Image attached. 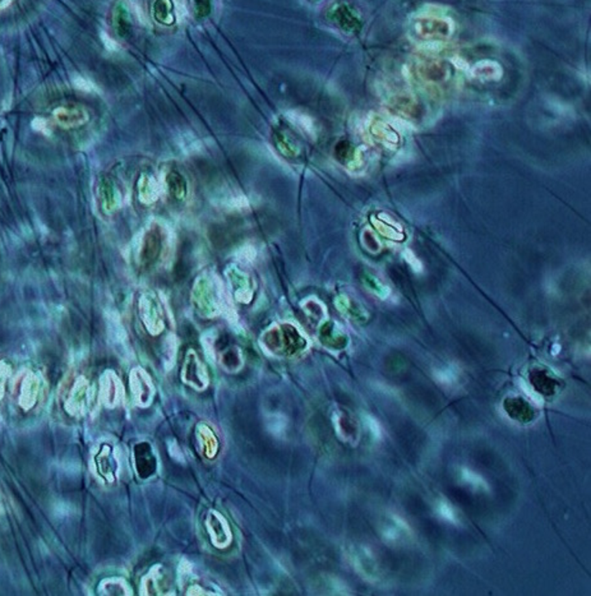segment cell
Returning <instances> with one entry per match:
<instances>
[{"instance_id": "1", "label": "cell", "mask_w": 591, "mask_h": 596, "mask_svg": "<svg viewBox=\"0 0 591 596\" xmlns=\"http://www.w3.org/2000/svg\"><path fill=\"white\" fill-rule=\"evenodd\" d=\"M190 298L194 310L202 318H215L218 314H224L229 321H236L238 318L231 294L214 272L207 271L198 276Z\"/></svg>"}, {"instance_id": "2", "label": "cell", "mask_w": 591, "mask_h": 596, "mask_svg": "<svg viewBox=\"0 0 591 596\" xmlns=\"http://www.w3.org/2000/svg\"><path fill=\"white\" fill-rule=\"evenodd\" d=\"M174 249V238L166 225L152 223L143 232L138 244V263L143 269H152L168 261Z\"/></svg>"}, {"instance_id": "3", "label": "cell", "mask_w": 591, "mask_h": 596, "mask_svg": "<svg viewBox=\"0 0 591 596\" xmlns=\"http://www.w3.org/2000/svg\"><path fill=\"white\" fill-rule=\"evenodd\" d=\"M260 344L275 356H294L305 349L307 340L297 327L285 322L275 323L264 330Z\"/></svg>"}, {"instance_id": "4", "label": "cell", "mask_w": 591, "mask_h": 596, "mask_svg": "<svg viewBox=\"0 0 591 596\" xmlns=\"http://www.w3.org/2000/svg\"><path fill=\"white\" fill-rule=\"evenodd\" d=\"M414 35L423 42L441 44L452 36L453 25L450 19L437 16H422L413 23Z\"/></svg>"}, {"instance_id": "5", "label": "cell", "mask_w": 591, "mask_h": 596, "mask_svg": "<svg viewBox=\"0 0 591 596\" xmlns=\"http://www.w3.org/2000/svg\"><path fill=\"white\" fill-rule=\"evenodd\" d=\"M138 307L142 322L151 335H159L160 332H162L165 327L164 310L158 297L153 293L143 294L140 298Z\"/></svg>"}, {"instance_id": "6", "label": "cell", "mask_w": 591, "mask_h": 596, "mask_svg": "<svg viewBox=\"0 0 591 596\" xmlns=\"http://www.w3.org/2000/svg\"><path fill=\"white\" fill-rule=\"evenodd\" d=\"M329 21L347 35H357L363 28V21L347 3L335 4L327 14Z\"/></svg>"}, {"instance_id": "7", "label": "cell", "mask_w": 591, "mask_h": 596, "mask_svg": "<svg viewBox=\"0 0 591 596\" xmlns=\"http://www.w3.org/2000/svg\"><path fill=\"white\" fill-rule=\"evenodd\" d=\"M183 382L197 391H203L208 386V374L203 363L199 360L194 350H189L181 371Z\"/></svg>"}, {"instance_id": "8", "label": "cell", "mask_w": 591, "mask_h": 596, "mask_svg": "<svg viewBox=\"0 0 591 596\" xmlns=\"http://www.w3.org/2000/svg\"><path fill=\"white\" fill-rule=\"evenodd\" d=\"M225 275L229 280V285L231 290L230 294L234 295L235 300L245 304L251 303V300L253 298L251 276L236 264L229 266L226 269Z\"/></svg>"}, {"instance_id": "9", "label": "cell", "mask_w": 591, "mask_h": 596, "mask_svg": "<svg viewBox=\"0 0 591 596\" xmlns=\"http://www.w3.org/2000/svg\"><path fill=\"white\" fill-rule=\"evenodd\" d=\"M96 198L99 207L103 214H110L115 212L122 202V195L116 184L110 177H101L97 184Z\"/></svg>"}, {"instance_id": "10", "label": "cell", "mask_w": 591, "mask_h": 596, "mask_svg": "<svg viewBox=\"0 0 591 596\" xmlns=\"http://www.w3.org/2000/svg\"><path fill=\"white\" fill-rule=\"evenodd\" d=\"M161 188L177 202H183L189 196V184L186 177L175 169L168 170L161 180Z\"/></svg>"}, {"instance_id": "11", "label": "cell", "mask_w": 591, "mask_h": 596, "mask_svg": "<svg viewBox=\"0 0 591 596\" xmlns=\"http://www.w3.org/2000/svg\"><path fill=\"white\" fill-rule=\"evenodd\" d=\"M207 530L210 534V538L217 548H225L231 541V532L229 529V525L225 519L216 512L211 511L208 513L206 520Z\"/></svg>"}, {"instance_id": "12", "label": "cell", "mask_w": 591, "mask_h": 596, "mask_svg": "<svg viewBox=\"0 0 591 596\" xmlns=\"http://www.w3.org/2000/svg\"><path fill=\"white\" fill-rule=\"evenodd\" d=\"M418 75L428 84H441L450 75V68L440 59H424L418 64Z\"/></svg>"}, {"instance_id": "13", "label": "cell", "mask_w": 591, "mask_h": 596, "mask_svg": "<svg viewBox=\"0 0 591 596\" xmlns=\"http://www.w3.org/2000/svg\"><path fill=\"white\" fill-rule=\"evenodd\" d=\"M134 464L138 475L147 479L158 470V460L149 443L142 442L134 448Z\"/></svg>"}, {"instance_id": "14", "label": "cell", "mask_w": 591, "mask_h": 596, "mask_svg": "<svg viewBox=\"0 0 591 596\" xmlns=\"http://www.w3.org/2000/svg\"><path fill=\"white\" fill-rule=\"evenodd\" d=\"M131 390L133 395L141 405L150 403L153 396V386L151 382L149 374L142 371L141 368H137L131 372Z\"/></svg>"}, {"instance_id": "15", "label": "cell", "mask_w": 591, "mask_h": 596, "mask_svg": "<svg viewBox=\"0 0 591 596\" xmlns=\"http://www.w3.org/2000/svg\"><path fill=\"white\" fill-rule=\"evenodd\" d=\"M138 199L143 205H153L161 195V183L151 174H142L138 180Z\"/></svg>"}, {"instance_id": "16", "label": "cell", "mask_w": 591, "mask_h": 596, "mask_svg": "<svg viewBox=\"0 0 591 596\" xmlns=\"http://www.w3.org/2000/svg\"><path fill=\"white\" fill-rule=\"evenodd\" d=\"M320 343L332 350H340L347 345V336L335 323H327L320 328L319 332Z\"/></svg>"}, {"instance_id": "17", "label": "cell", "mask_w": 591, "mask_h": 596, "mask_svg": "<svg viewBox=\"0 0 591 596\" xmlns=\"http://www.w3.org/2000/svg\"><path fill=\"white\" fill-rule=\"evenodd\" d=\"M502 66L497 62L483 60L471 68V75L481 81H497L502 77Z\"/></svg>"}, {"instance_id": "18", "label": "cell", "mask_w": 591, "mask_h": 596, "mask_svg": "<svg viewBox=\"0 0 591 596\" xmlns=\"http://www.w3.org/2000/svg\"><path fill=\"white\" fill-rule=\"evenodd\" d=\"M505 408L511 418L518 421H530L534 419V409L524 399H511L506 401Z\"/></svg>"}, {"instance_id": "19", "label": "cell", "mask_w": 591, "mask_h": 596, "mask_svg": "<svg viewBox=\"0 0 591 596\" xmlns=\"http://www.w3.org/2000/svg\"><path fill=\"white\" fill-rule=\"evenodd\" d=\"M275 145L277 149L286 158H295L299 153V146L290 133L286 131H279L275 133Z\"/></svg>"}, {"instance_id": "20", "label": "cell", "mask_w": 591, "mask_h": 596, "mask_svg": "<svg viewBox=\"0 0 591 596\" xmlns=\"http://www.w3.org/2000/svg\"><path fill=\"white\" fill-rule=\"evenodd\" d=\"M197 434L198 438H199V443L203 447V452L206 454V456L208 458H212V457L216 455L217 447H218L216 436L205 424H202V425L199 424L198 425Z\"/></svg>"}, {"instance_id": "21", "label": "cell", "mask_w": 591, "mask_h": 596, "mask_svg": "<svg viewBox=\"0 0 591 596\" xmlns=\"http://www.w3.org/2000/svg\"><path fill=\"white\" fill-rule=\"evenodd\" d=\"M220 363L227 372H238L243 367V355L238 347H230L223 351Z\"/></svg>"}, {"instance_id": "22", "label": "cell", "mask_w": 591, "mask_h": 596, "mask_svg": "<svg viewBox=\"0 0 591 596\" xmlns=\"http://www.w3.org/2000/svg\"><path fill=\"white\" fill-rule=\"evenodd\" d=\"M335 423H336L338 434L345 440L355 439L357 434V424L345 412L338 414V418L335 420Z\"/></svg>"}, {"instance_id": "23", "label": "cell", "mask_w": 591, "mask_h": 596, "mask_svg": "<svg viewBox=\"0 0 591 596\" xmlns=\"http://www.w3.org/2000/svg\"><path fill=\"white\" fill-rule=\"evenodd\" d=\"M370 131L373 133V136H375V138L386 143V146H390V145L397 143V136H396V133L392 131V128H391L387 123H385V121H373L372 125H370Z\"/></svg>"}, {"instance_id": "24", "label": "cell", "mask_w": 591, "mask_h": 596, "mask_svg": "<svg viewBox=\"0 0 591 596\" xmlns=\"http://www.w3.org/2000/svg\"><path fill=\"white\" fill-rule=\"evenodd\" d=\"M155 18L162 25H173L174 22V12L171 0H156L155 8H153Z\"/></svg>"}, {"instance_id": "25", "label": "cell", "mask_w": 591, "mask_h": 596, "mask_svg": "<svg viewBox=\"0 0 591 596\" xmlns=\"http://www.w3.org/2000/svg\"><path fill=\"white\" fill-rule=\"evenodd\" d=\"M177 338L175 336L169 335L165 340V368L166 371H169L170 368L175 363V356H177Z\"/></svg>"}, {"instance_id": "26", "label": "cell", "mask_w": 591, "mask_h": 596, "mask_svg": "<svg viewBox=\"0 0 591 596\" xmlns=\"http://www.w3.org/2000/svg\"><path fill=\"white\" fill-rule=\"evenodd\" d=\"M64 114L58 115L62 121V125L66 127H75V125H81L82 123L87 121V114L85 112H66L63 110Z\"/></svg>"}, {"instance_id": "27", "label": "cell", "mask_w": 591, "mask_h": 596, "mask_svg": "<svg viewBox=\"0 0 591 596\" xmlns=\"http://www.w3.org/2000/svg\"><path fill=\"white\" fill-rule=\"evenodd\" d=\"M198 18H205L212 10V0H193Z\"/></svg>"}, {"instance_id": "28", "label": "cell", "mask_w": 591, "mask_h": 596, "mask_svg": "<svg viewBox=\"0 0 591 596\" xmlns=\"http://www.w3.org/2000/svg\"><path fill=\"white\" fill-rule=\"evenodd\" d=\"M257 252L254 249L253 245H244L242 247V249L236 253L238 260L242 263H252L255 260Z\"/></svg>"}, {"instance_id": "29", "label": "cell", "mask_w": 591, "mask_h": 596, "mask_svg": "<svg viewBox=\"0 0 591 596\" xmlns=\"http://www.w3.org/2000/svg\"><path fill=\"white\" fill-rule=\"evenodd\" d=\"M294 116V121L295 123H298V125L301 127V129L304 132H307V133H314V129H313V123L310 121L308 116H305V115H301V114H298V115H292Z\"/></svg>"}]
</instances>
